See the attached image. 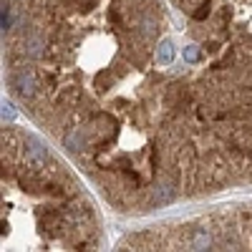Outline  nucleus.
Here are the masks:
<instances>
[{
  "label": "nucleus",
  "instance_id": "nucleus-1",
  "mask_svg": "<svg viewBox=\"0 0 252 252\" xmlns=\"http://www.w3.org/2000/svg\"><path fill=\"white\" fill-rule=\"evenodd\" d=\"M154 58H157V66H172V63H174V46H172V40H159Z\"/></svg>",
  "mask_w": 252,
  "mask_h": 252
},
{
  "label": "nucleus",
  "instance_id": "nucleus-2",
  "mask_svg": "<svg viewBox=\"0 0 252 252\" xmlns=\"http://www.w3.org/2000/svg\"><path fill=\"white\" fill-rule=\"evenodd\" d=\"M202 58H204L202 46H197V43H189V46H184V63H187V66H194V63H199Z\"/></svg>",
  "mask_w": 252,
  "mask_h": 252
}]
</instances>
